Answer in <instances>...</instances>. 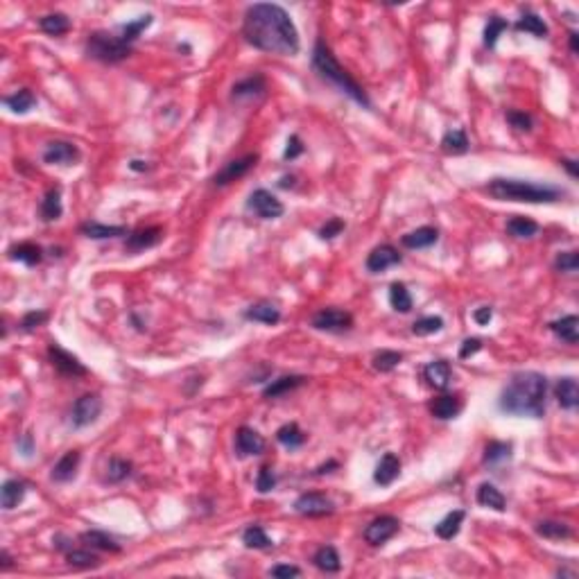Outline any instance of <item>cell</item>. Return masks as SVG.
<instances>
[{
	"label": "cell",
	"instance_id": "6da1fadb",
	"mask_svg": "<svg viewBox=\"0 0 579 579\" xmlns=\"http://www.w3.org/2000/svg\"><path fill=\"white\" fill-rule=\"evenodd\" d=\"M242 37L249 46L272 55H297L301 48L297 25L281 5L256 3L249 5L242 21Z\"/></svg>",
	"mask_w": 579,
	"mask_h": 579
},
{
	"label": "cell",
	"instance_id": "7a4b0ae2",
	"mask_svg": "<svg viewBox=\"0 0 579 579\" xmlns=\"http://www.w3.org/2000/svg\"><path fill=\"white\" fill-rule=\"evenodd\" d=\"M545 394L548 380L536 371H518L500 392L498 407L511 416L541 419L545 414Z\"/></svg>",
	"mask_w": 579,
	"mask_h": 579
},
{
	"label": "cell",
	"instance_id": "3957f363",
	"mask_svg": "<svg viewBox=\"0 0 579 579\" xmlns=\"http://www.w3.org/2000/svg\"><path fill=\"white\" fill-rule=\"evenodd\" d=\"M484 190L502 201H527V204H552L564 197V190L557 186L523 179H491Z\"/></svg>",
	"mask_w": 579,
	"mask_h": 579
},
{
	"label": "cell",
	"instance_id": "277c9868",
	"mask_svg": "<svg viewBox=\"0 0 579 579\" xmlns=\"http://www.w3.org/2000/svg\"><path fill=\"white\" fill-rule=\"evenodd\" d=\"M313 68L315 73L320 75L322 80L331 82L333 86H338L342 93H347L351 100H356L358 104H362L365 109H371V102H369V98L365 93V89L360 86V84L351 77L340 66V62L335 59V55L331 53V48L324 44V41H317L315 50H313Z\"/></svg>",
	"mask_w": 579,
	"mask_h": 579
},
{
	"label": "cell",
	"instance_id": "5b68a950",
	"mask_svg": "<svg viewBox=\"0 0 579 579\" xmlns=\"http://www.w3.org/2000/svg\"><path fill=\"white\" fill-rule=\"evenodd\" d=\"M86 55L104 64H118L127 59L131 55V46L125 44L118 35H109V32H93L86 41Z\"/></svg>",
	"mask_w": 579,
	"mask_h": 579
},
{
	"label": "cell",
	"instance_id": "8992f818",
	"mask_svg": "<svg viewBox=\"0 0 579 579\" xmlns=\"http://www.w3.org/2000/svg\"><path fill=\"white\" fill-rule=\"evenodd\" d=\"M100 414H102V398L98 394H84L82 398L75 401L71 419L75 428H86L95 423Z\"/></svg>",
	"mask_w": 579,
	"mask_h": 579
},
{
	"label": "cell",
	"instance_id": "52a82bcc",
	"mask_svg": "<svg viewBox=\"0 0 579 579\" xmlns=\"http://www.w3.org/2000/svg\"><path fill=\"white\" fill-rule=\"evenodd\" d=\"M247 208L249 211H254L258 217H263V220H276V217L283 215V204L281 199H276L270 190L265 188H258L251 192V197L247 201Z\"/></svg>",
	"mask_w": 579,
	"mask_h": 579
},
{
	"label": "cell",
	"instance_id": "ba28073f",
	"mask_svg": "<svg viewBox=\"0 0 579 579\" xmlns=\"http://www.w3.org/2000/svg\"><path fill=\"white\" fill-rule=\"evenodd\" d=\"M313 326L317 331H326V333H344V331H351L353 317L340 308H324L313 317Z\"/></svg>",
	"mask_w": 579,
	"mask_h": 579
},
{
	"label": "cell",
	"instance_id": "9c48e42d",
	"mask_svg": "<svg viewBox=\"0 0 579 579\" xmlns=\"http://www.w3.org/2000/svg\"><path fill=\"white\" fill-rule=\"evenodd\" d=\"M401 520L394 516H378L365 527V541L369 545H383L398 534Z\"/></svg>",
	"mask_w": 579,
	"mask_h": 579
},
{
	"label": "cell",
	"instance_id": "30bf717a",
	"mask_svg": "<svg viewBox=\"0 0 579 579\" xmlns=\"http://www.w3.org/2000/svg\"><path fill=\"white\" fill-rule=\"evenodd\" d=\"M295 511L301 516H331L335 511L333 500L320 491H310L299 496L295 502Z\"/></svg>",
	"mask_w": 579,
	"mask_h": 579
},
{
	"label": "cell",
	"instance_id": "8fae6325",
	"mask_svg": "<svg viewBox=\"0 0 579 579\" xmlns=\"http://www.w3.org/2000/svg\"><path fill=\"white\" fill-rule=\"evenodd\" d=\"M48 358L57 371L64 376H86V367H84L73 353H68L66 349L57 347V344H50L48 347Z\"/></svg>",
	"mask_w": 579,
	"mask_h": 579
},
{
	"label": "cell",
	"instance_id": "7c38bea8",
	"mask_svg": "<svg viewBox=\"0 0 579 579\" xmlns=\"http://www.w3.org/2000/svg\"><path fill=\"white\" fill-rule=\"evenodd\" d=\"M256 161H258V154H245V156L236 158V161H229L213 177V183L215 186H226V183H231V181H238L256 165Z\"/></svg>",
	"mask_w": 579,
	"mask_h": 579
},
{
	"label": "cell",
	"instance_id": "4fadbf2b",
	"mask_svg": "<svg viewBox=\"0 0 579 579\" xmlns=\"http://www.w3.org/2000/svg\"><path fill=\"white\" fill-rule=\"evenodd\" d=\"M80 161V149L68 140H55L50 143L44 152V163L50 165H75Z\"/></svg>",
	"mask_w": 579,
	"mask_h": 579
},
{
	"label": "cell",
	"instance_id": "5bb4252c",
	"mask_svg": "<svg viewBox=\"0 0 579 579\" xmlns=\"http://www.w3.org/2000/svg\"><path fill=\"white\" fill-rule=\"evenodd\" d=\"M401 260L403 258L398 254V249H394L392 245H380L367 256V270L371 274H380L385 270H389V267L398 265Z\"/></svg>",
	"mask_w": 579,
	"mask_h": 579
},
{
	"label": "cell",
	"instance_id": "9a60e30c",
	"mask_svg": "<svg viewBox=\"0 0 579 579\" xmlns=\"http://www.w3.org/2000/svg\"><path fill=\"white\" fill-rule=\"evenodd\" d=\"M265 450V439L254 430V428L242 425L236 432V452L240 457H251L260 455Z\"/></svg>",
	"mask_w": 579,
	"mask_h": 579
},
{
	"label": "cell",
	"instance_id": "2e32d148",
	"mask_svg": "<svg viewBox=\"0 0 579 579\" xmlns=\"http://www.w3.org/2000/svg\"><path fill=\"white\" fill-rule=\"evenodd\" d=\"M398 475H401V459L394 455V452H385L378 464H376V471H374L376 484L389 486Z\"/></svg>",
	"mask_w": 579,
	"mask_h": 579
},
{
	"label": "cell",
	"instance_id": "e0dca14e",
	"mask_svg": "<svg viewBox=\"0 0 579 579\" xmlns=\"http://www.w3.org/2000/svg\"><path fill=\"white\" fill-rule=\"evenodd\" d=\"M161 238H163L161 226H145V229H138V231L129 233V238H127V249H129V251L149 249V247L158 245V242H161Z\"/></svg>",
	"mask_w": 579,
	"mask_h": 579
},
{
	"label": "cell",
	"instance_id": "ac0fdd59",
	"mask_svg": "<svg viewBox=\"0 0 579 579\" xmlns=\"http://www.w3.org/2000/svg\"><path fill=\"white\" fill-rule=\"evenodd\" d=\"M430 412H432V416L441 419V421L455 419L461 412V398L457 396V394H443V396L434 398L430 403Z\"/></svg>",
	"mask_w": 579,
	"mask_h": 579
},
{
	"label": "cell",
	"instance_id": "d6986e66",
	"mask_svg": "<svg viewBox=\"0 0 579 579\" xmlns=\"http://www.w3.org/2000/svg\"><path fill=\"white\" fill-rule=\"evenodd\" d=\"M80 450H68L66 455L57 461V464L53 466V473H50V477H53L55 482H71L75 473H77V466H80Z\"/></svg>",
	"mask_w": 579,
	"mask_h": 579
},
{
	"label": "cell",
	"instance_id": "ffe728a7",
	"mask_svg": "<svg viewBox=\"0 0 579 579\" xmlns=\"http://www.w3.org/2000/svg\"><path fill=\"white\" fill-rule=\"evenodd\" d=\"M437 240H439V231L434 229V226H421V229L410 231V233H405V236L401 238L403 247H407V249H425V247H432Z\"/></svg>",
	"mask_w": 579,
	"mask_h": 579
},
{
	"label": "cell",
	"instance_id": "44dd1931",
	"mask_svg": "<svg viewBox=\"0 0 579 579\" xmlns=\"http://www.w3.org/2000/svg\"><path fill=\"white\" fill-rule=\"evenodd\" d=\"M423 378L434 389H446L448 383H450V365L446 362V360H434V362L425 365Z\"/></svg>",
	"mask_w": 579,
	"mask_h": 579
},
{
	"label": "cell",
	"instance_id": "7402d4cb",
	"mask_svg": "<svg viewBox=\"0 0 579 579\" xmlns=\"http://www.w3.org/2000/svg\"><path fill=\"white\" fill-rule=\"evenodd\" d=\"M80 231L86 238L93 240H104V238H118V236H127V226H113V224H102V222H84L80 226Z\"/></svg>",
	"mask_w": 579,
	"mask_h": 579
},
{
	"label": "cell",
	"instance_id": "603a6c76",
	"mask_svg": "<svg viewBox=\"0 0 579 579\" xmlns=\"http://www.w3.org/2000/svg\"><path fill=\"white\" fill-rule=\"evenodd\" d=\"M550 331L566 344H577L579 342V320L575 315H566V317H561V320L552 322Z\"/></svg>",
	"mask_w": 579,
	"mask_h": 579
},
{
	"label": "cell",
	"instance_id": "cb8c5ba5",
	"mask_svg": "<svg viewBox=\"0 0 579 579\" xmlns=\"http://www.w3.org/2000/svg\"><path fill=\"white\" fill-rule=\"evenodd\" d=\"M555 396L559 401V405L564 410H575L577 403H579V387H577V380L575 378H561L555 385Z\"/></svg>",
	"mask_w": 579,
	"mask_h": 579
},
{
	"label": "cell",
	"instance_id": "d4e9b609",
	"mask_svg": "<svg viewBox=\"0 0 579 579\" xmlns=\"http://www.w3.org/2000/svg\"><path fill=\"white\" fill-rule=\"evenodd\" d=\"M245 317H247L249 322H260V324L274 326V324L281 322V310L276 308L274 304H267V301H263V304L249 306L247 313H245Z\"/></svg>",
	"mask_w": 579,
	"mask_h": 579
},
{
	"label": "cell",
	"instance_id": "484cf974",
	"mask_svg": "<svg viewBox=\"0 0 579 579\" xmlns=\"http://www.w3.org/2000/svg\"><path fill=\"white\" fill-rule=\"evenodd\" d=\"M25 482L21 480H5L3 482V489H0V505H3V509H14V507H19L23 498H25Z\"/></svg>",
	"mask_w": 579,
	"mask_h": 579
},
{
	"label": "cell",
	"instance_id": "4316f807",
	"mask_svg": "<svg viewBox=\"0 0 579 579\" xmlns=\"http://www.w3.org/2000/svg\"><path fill=\"white\" fill-rule=\"evenodd\" d=\"M267 91V82L263 75H251V77L238 82L236 86H233V100H242V98H256V95H263Z\"/></svg>",
	"mask_w": 579,
	"mask_h": 579
},
{
	"label": "cell",
	"instance_id": "83f0119b",
	"mask_svg": "<svg viewBox=\"0 0 579 579\" xmlns=\"http://www.w3.org/2000/svg\"><path fill=\"white\" fill-rule=\"evenodd\" d=\"M477 502H480L482 507H489V509H496V511H505V507H507V500L500 493V489L498 486L489 484V482L477 486Z\"/></svg>",
	"mask_w": 579,
	"mask_h": 579
},
{
	"label": "cell",
	"instance_id": "f1b7e54d",
	"mask_svg": "<svg viewBox=\"0 0 579 579\" xmlns=\"http://www.w3.org/2000/svg\"><path fill=\"white\" fill-rule=\"evenodd\" d=\"M41 220L46 222H53V220H59L62 213H64V206H62V192L59 188H50L46 192L44 201H41Z\"/></svg>",
	"mask_w": 579,
	"mask_h": 579
},
{
	"label": "cell",
	"instance_id": "f546056e",
	"mask_svg": "<svg viewBox=\"0 0 579 579\" xmlns=\"http://www.w3.org/2000/svg\"><path fill=\"white\" fill-rule=\"evenodd\" d=\"M7 254H10L12 260H19V263H25L30 267L39 265L41 258H44V251H41V247L35 245V242H21V245H14Z\"/></svg>",
	"mask_w": 579,
	"mask_h": 579
},
{
	"label": "cell",
	"instance_id": "4dcf8cb0",
	"mask_svg": "<svg viewBox=\"0 0 579 579\" xmlns=\"http://www.w3.org/2000/svg\"><path fill=\"white\" fill-rule=\"evenodd\" d=\"M39 28L50 37H62L71 30V19L66 14H59V12L46 14V16H41L39 19Z\"/></svg>",
	"mask_w": 579,
	"mask_h": 579
},
{
	"label": "cell",
	"instance_id": "1f68e13d",
	"mask_svg": "<svg viewBox=\"0 0 579 579\" xmlns=\"http://www.w3.org/2000/svg\"><path fill=\"white\" fill-rule=\"evenodd\" d=\"M306 383L304 376H283L279 380H272L267 387L263 389V396L265 398H276V396H283V394H288L292 389L301 387V385Z\"/></svg>",
	"mask_w": 579,
	"mask_h": 579
},
{
	"label": "cell",
	"instance_id": "d6a6232c",
	"mask_svg": "<svg viewBox=\"0 0 579 579\" xmlns=\"http://www.w3.org/2000/svg\"><path fill=\"white\" fill-rule=\"evenodd\" d=\"M313 564L322 570V573H338L342 568V559L338 555V550L333 548V545H324L315 552L313 557Z\"/></svg>",
	"mask_w": 579,
	"mask_h": 579
},
{
	"label": "cell",
	"instance_id": "836d02e7",
	"mask_svg": "<svg viewBox=\"0 0 579 579\" xmlns=\"http://www.w3.org/2000/svg\"><path fill=\"white\" fill-rule=\"evenodd\" d=\"M80 541H84L89 545V548H98V550H104V552H120V543L111 539L109 534L100 532V530H91V532H82L80 534Z\"/></svg>",
	"mask_w": 579,
	"mask_h": 579
},
{
	"label": "cell",
	"instance_id": "e575fe53",
	"mask_svg": "<svg viewBox=\"0 0 579 579\" xmlns=\"http://www.w3.org/2000/svg\"><path fill=\"white\" fill-rule=\"evenodd\" d=\"M536 534L543 536V539H550V541H561V539H570L573 536V530L561 523V520H541V523H536Z\"/></svg>",
	"mask_w": 579,
	"mask_h": 579
},
{
	"label": "cell",
	"instance_id": "d590c367",
	"mask_svg": "<svg viewBox=\"0 0 579 579\" xmlns=\"http://www.w3.org/2000/svg\"><path fill=\"white\" fill-rule=\"evenodd\" d=\"M468 145H471V143H468V136L464 129H450V131H446V136L441 138V149L452 156L468 152Z\"/></svg>",
	"mask_w": 579,
	"mask_h": 579
},
{
	"label": "cell",
	"instance_id": "8d00e7d4",
	"mask_svg": "<svg viewBox=\"0 0 579 579\" xmlns=\"http://www.w3.org/2000/svg\"><path fill=\"white\" fill-rule=\"evenodd\" d=\"M461 523H464V511L455 509V511H450V514H448L446 518H443V520H439L437 525H434V532H437L439 539L450 541L452 536H457Z\"/></svg>",
	"mask_w": 579,
	"mask_h": 579
},
{
	"label": "cell",
	"instance_id": "74e56055",
	"mask_svg": "<svg viewBox=\"0 0 579 579\" xmlns=\"http://www.w3.org/2000/svg\"><path fill=\"white\" fill-rule=\"evenodd\" d=\"M514 28L518 32H527V35H534L536 39H545L548 37V25H545V21L541 19V16H536V14H523L520 19L516 21Z\"/></svg>",
	"mask_w": 579,
	"mask_h": 579
},
{
	"label": "cell",
	"instance_id": "f35d334b",
	"mask_svg": "<svg viewBox=\"0 0 579 579\" xmlns=\"http://www.w3.org/2000/svg\"><path fill=\"white\" fill-rule=\"evenodd\" d=\"M35 104H37V98L28 89H21V91H16L14 95L5 98V107L12 109L14 113H28L35 109Z\"/></svg>",
	"mask_w": 579,
	"mask_h": 579
},
{
	"label": "cell",
	"instance_id": "ab89813d",
	"mask_svg": "<svg viewBox=\"0 0 579 579\" xmlns=\"http://www.w3.org/2000/svg\"><path fill=\"white\" fill-rule=\"evenodd\" d=\"M507 233L514 238H532L539 233V224L530 217H523V215H514L511 220L507 222Z\"/></svg>",
	"mask_w": 579,
	"mask_h": 579
},
{
	"label": "cell",
	"instance_id": "60d3db41",
	"mask_svg": "<svg viewBox=\"0 0 579 579\" xmlns=\"http://www.w3.org/2000/svg\"><path fill=\"white\" fill-rule=\"evenodd\" d=\"M149 25H152V16H149V14H145V16H138L136 21L120 25V28H118V37L125 41V44H129V46H131L134 41H136V39L140 37V32H143V30H147Z\"/></svg>",
	"mask_w": 579,
	"mask_h": 579
},
{
	"label": "cell",
	"instance_id": "b9f144b4",
	"mask_svg": "<svg viewBox=\"0 0 579 579\" xmlns=\"http://www.w3.org/2000/svg\"><path fill=\"white\" fill-rule=\"evenodd\" d=\"M131 475V461L122 459V457H111L107 464V473H104V480L111 482V484H118L122 480H127Z\"/></svg>",
	"mask_w": 579,
	"mask_h": 579
},
{
	"label": "cell",
	"instance_id": "7bdbcfd3",
	"mask_svg": "<svg viewBox=\"0 0 579 579\" xmlns=\"http://www.w3.org/2000/svg\"><path fill=\"white\" fill-rule=\"evenodd\" d=\"M242 543L247 545V548H254V550H267L272 548V539L265 534V530L260 525H249L245 532H242Z\"/></svg>",
	"mask_w": 579,
	"mask_h": 579
},
{
	"label": "cell",
	"instance_id": "ee69618b",
	"mask_svg": "<svg viewBox=\"0 0 579 579\" xmlns=\"http://www.w3.org/2000/svg\"><path fill=\"white\" fill-rule=\"evenodd\" d=\"M389 304L394 310L398 313H410L412 310V297H410V290L405 288V283H394L389 288Z\"/></svg>",
	"mask_w": 579,
	"mask_h": 579
},
{
	"label": "cell",
	"instance_id": "f6af8a7d",
	"mask_svg": "<svg viewBox=\"0 0 579 579\" xmlns=\"http://www.w3.org/2000/svg\"><path fill=\"white\" fill-rule=\"evenodd\" d=\"M276 439L288 448H299L301 443L306 441V434L301 432V428L297 423H285L279 428V432H276Z\"/></svg>",
	"mask_w": 579,
	"mask_h": 579
},
{
	"label": "cell",
	"instance_id": "bcb514c9",
	"mask_svg": "<svg viewBox=\"0 0 579 579\" xmlns=\"http://www.w3.org/2000/svg\"><path fill=\"white\" fill-rule=\"evenodd\" d=\"M511 457V443L509 441H489L484 448V464H498Z\"/></svg>",
	"mask_w": 579,
	"mask_h": 579
},
{
	"label": "cell",
	"instance_id": "7dc6e473",
	"mask_svg": "<svg viewBox=\"0 0 579 579\" xmlns=\"http://www.w3.org/2000/svg\"><path fill=\"white\" fill-rule=\"evenodd\" d=\"M507 28H509V25H507L505 19H500V16H491L489 23H486V28H484V46H486V48H496L498 37H500Z\"/></svg>",
	"mask_w": 579,
	"mask_h": 579
},
{
	"label": "cell",
	"instance_id": "c3c4849f",
	"mask_svg": "<svg viewBox=\"0 0 579 579\" xmlns=\"http://www.w3.org/2000/svg\"><path fill=\"white\" fill-rule=\"evenodd\" d=\"M401 360H403V356L398 351H380V353L374 356V369L380 374H387L401 365Z\"/></svg>",
	"mask_w": 579,
	"mask_h": 579
},
{
	"label": "cell",
	"instance_id": "681fc988",
	"mask_svg": "<svg viewBox=\"0 0 579 579\" xmlns=\"http://www.w3.org/2000/svg\"><path fill=\"white\" fill-rule=\"evenodd\" d=\"M66 559H68V564L75 568H98L100 566V559L93 555V552L89 550H68L66 552Z\"/></svg>",
	"mask_w": 579,
	"mask_h": 579
},
{
	"label": "cell",
	"instance_id": "f907efd6",
	"mask_svg": "<svg viewBox=\"0 0 579 579\" xmlns=\"http://www.w3.org/2000/svg\"><path fill=\"white\" fill-rule=\"evenodd\" d=\"M443 329V320L441 317H421V320H416L412 324V333L419 335V338H425V335H434V333H439Z\"/></svg>",
	"mask_w": 579,
	"mask_h": 579
},
{
	"label": "cell",
	"instance_id": "816d5d0a",
	"mask_svg": "<svg viewBox=\"0 0 579 579\" xmlns=\"http://www.w3.org/2000/svg\"><path fill=\"white\" fill-rule=\"evenodd\" d=\"M555 270L557 272H564V274H575L579 270L577 251H564V254H559L557 260H555Z\"/></svg>",
	"mask_w": 579,
	"mask_h": 579
},
{
	"label": "cell",
	"instance_id": "f5cc1de1",
	"mask_svg": "<svg viewBox=\"0 0 579 579\" xmlns=\"http://www.w3.org/2000/svg\"><path fill=\"white\" fill-rule=\"evenodd\" d=\"M46 322H48V313H44V310H32V313H28L21 320V329L25 333H30V331L39 329V326H44Z\"/></svg>",
	"mask_w": 579,
	"mask_h": 579
},
{
	"label": "cell",
	"instance_id": "db71d44e",
	"mask_svg": "<svg viewBox=\"0 0 579 579\" xmlns=\"http://www.w3.org/2000/svg\"><path fill=\"white\" fill-rule=\"evenodd\" d=\"M274 486H276V475L272 473L270 466H263L258 471V477H256V489L260 493H270Z\"/></svg>",
	"mask_w": 579,
	"mask_h": 579
},
{
	"label": "cell",
	"instance_id": "11a10c76",
	"mask_svg": "<svg viewBox=\"0 0 579 579\" xmlns=\"http://www.w3.org/2000/svg\"><path fill=\"white\" fill-rule=\"evenodd\" d=\"M507 122L518 131H530L532 129V118L523 111H507Z\"/></svg>",
	"mask_w": 579,
	"mask_h": 579
},
{
	"label": "cell",
	"instance_id": "9f6ffc18",
	"mask_svg": "<svg viewBox=\"0 0 579 579\" xmlns=\"http://www.w3.org/2000/svg\"><path fill=\"white\" fill-rule=\"evenodd\" d=\"M342 231H344V222L340 220V217H333V220H329L320 229V238L322 240H333L335 236H340Z\"/></svg>",
	"mask_w": 579,
	"mask_h": 579
},
{
	"label": "cell",
	"instance_id": "6f0895ef",
	"mask_svg": "<svg viewBox=\"0 0 579 579\" xmlns=\"http://www.w3.org/2000/svg\"><path fill=\"white\" fill-rule=\"evenodd\" d=\"M301 570L297 566H288V564H279L270 568V577H279V579H290V577H299Z\"/></svg>",
	"mask_w": 579,
	"mask_h": 579
},
{
	"label": "cell",
	"instance_id": "680465c9",
	"mask_svg": "<svg viewBox=\"0 0 579 579\" xmlns=\"http://www.w3.org/2000/svg\"><path fill=\"white\" fill-rule=\"evenodd\" d=\"M480 349H482V340H480V338H468V340H464V344H461L459 358H461V360L471 358V356H475Z\"/></svg>",
	"mask_w": 579,
	"mask_h": 579
},
{
	"label": "cell",
	"instance_id": "91938a15",
	"mask_svg": "<svg viewBox=\"0 0 579 579\" xmlns=\"http://www.w3.org/2000/svg\"><path fill=\"white\" fill-rule=\"evenodd\" d=\"M299 154H304V143H301V138L295 134V136L288 138V147H285L283 156L288 158V161H292V158H297Z\"/></svg>",
	"mask_w": 579,
	"mask_h": 579
},
{
	"label": "cell",
	"instance_id": "94428289",
	"mask_svg": "<svg viewBox=\"0 0 579 579\" xmlns=\"http://www.w3.org/2000/svg\"><path fill=\"white\" fill-rule=\"evenodd\" d=\"M491 317H493V308L491 306H482V308H477L475 313H473V320L475 324H480V326H486L491 322Z\"/></svg>",
	"mask_w": 579,
	"mask_h": 579
},
{
	"label": "cell",
	"instance_id": "6125c7cd",
	"mask_svg": "<svg viewBox=\"0 0 579 579\" xmlns=\"http://www.w3.org/2000/svg\"><path fill=\"white\" fill-rule=\"evenodd\" d=\"M561 165L566 167L570 177H577V174H579V170H577V161H573V158H561Z\"/></svg>",
	"mask_w": 579,
	"mask_h": 579
},
{
	"label": "cell",
	"instance_id": "be15d7a7",
	"mask_svg": "<svg viewBox=\"0 0 579 579\" xmlns=\"http://www.w3.org/2000/svg\"><path fill=\"white\" fill-rule=\"evenodd\" d=\"M21 450H23V455H32V437H30V434H25V437H23Z\"/></svg>",
	"mask_w": 579,
	"mask_h": 579
},
{
	"label": "cell",
	"instance_id": "e7e4bbea",
	"mask_svg": "<svg viewBox=\"0 0 579 579\" xmlns=\"http://www.w3.org/2000/svg\"><path fill=\"white\" fill-rule=\"evenodd\" d=\"M0 568H3V570H7V568H12V557H10V555H7V552H5V550H3V552H0Z\"/></svg>",
	"mask_w": 579,
	"mask_h": 579
},
{
	"label": "cell",
	"instance_id": "03108f58",
	"mask_svg": "<svg viewBox=\"0 0 579 579\" xmlns=\"http://www.w3.org/2000/svg\"><path fill=\"white\" fill-rule=\"evenodd\" d=\"M570 50H573V53H577V50H579V37H577V32H570Z\"/></svg>",
	"mask_w": 579,
	"mask_h": 579
},
{
	"label": "cell",
	"instance_id": "003e7915",
	"mask_svg": "<svg viewBox=\"0 0 579 579\" xmlns=\"http://www.w3.org/2000/svg\"><path fill=\"white\" fill-rule=\"evenodd\" d=\"M131 170H136V172L147 170V163L145 161H131Z\"/></svg>",
	"mask_w": 579,
	"mask_h": 579
}]
</instances>
